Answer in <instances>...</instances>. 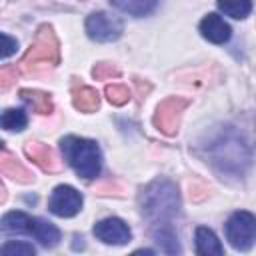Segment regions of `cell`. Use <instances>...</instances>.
I'll return each instance as SVG.
<instances>
[{
  "label": "cell",
  "instance_id": "1",
  "mask_svg": "<svg viewBox=\"0 0 256 256\" xmlns=\"http://www.w3.org/2000/svg\"><path fill=\"white\" fill-rule=\"evenodd\" d=\"M140 210L154 224L170 222L180 210V196L170 180H154L140 194Z\"/></svg>",
  "mask_w": 256,
  "mask_h": 256
},
{
  "label": "cell",
  "instance_id": "2",
  "mask_svg": "<svg viewBox=\"0 0 256 256\" xmlns=\"http://www.w3.org/2000/svg\"><path fill=\"white\" fill-rule=\"evenodd\" d=\"M60 148H62L64 160L74 168V172L78 176L90 180L100 174L102 156H100V148L94 140L66 136L60 140Z\"/></svg>",
  "mask_w": 256,
  "mask_h": 256
},
{
  "label": "cell",
  "instance_id": "3",
  "mask_svg": "<svg viewBox=\"0 0 256 256\" xmlns=\"http://www.w3.org/2000/svg\"><path fill=\"white\" fill-rule=\"evenodd\" d=\"M60 62V44L58 38L52 30V26L42 24L34 36V42L30 44L28 52L24 54V58L20 60V68L26 74L36 72V68L40 64H48V66H56Z\"/></svg>",
  "mask_w": 256,
  "mask_h": 256
},
{
  "label": "cell",
  "instance_id": "4",
  "mask_svg": "<svg viewBox=\"0 0 256 256\" xmlns=\"http://www.w3.org/2000/svg\"><path fill=\"white\" fill-rule=\"evenodd\" d=\"M226 238L236 250H250L256 242V216L252 212H234L226 222Z\"/></svg>",
  "mask_w": 256,
  "mask_h": 256
},
{
  "label": "cell",
  "instance_id": "5",
  "mask_svg": "<svg viewBox=\"0 0 256 256\" xmlns=\"http://www.w3.org/2000/svg\"><path fill=\"white\" fill-rule=\"evenodd\" d=\"M186 106H188V100L180 96H170L162 100L154 112V126L166 136H176L180 128V118Z\"/></svg>",
  "mask_w": 256,
  "mask_h": 256
},
{
  "label": "cell",
  "instance_id": "6",
  "mask_svg": "<svg viewBox=\"0 0 256 256\" xmlns=\"http://www.w3.org/2000/svg\"><path fill=\"white\" fill-rule=\"evenodd\" d=\"M86 32L96 42H112L122 34V22L106 12H92L86 18Z\"/></svg>",
  "mask_w": 256,
  "mask_h": 256
},
{
  "label": "cell",
  "instance_id": "7",
  "mask_svg": "<svg viewBox=\"0 0 256 256\" xmlns=\"http://www.w3.org/2000/svg\"><path fill=\"white\" fill-rule=\"evenodd\" d=\"M48 208L52 214H56L60 218H72L82 208V194L76 188L66 186V184L56 186L54 192L50 194Z\"/></svg>",
  "mask_w": 256,
  "mask_h": 256
},
{
  "label": "cell",
  "instance_id": "8",
  "mask_svg": "<svg viewBox=\"0 0 256 256\" xmlns=\"http://www.w3.org/2000/svg\"><path fill=\"white\" fill-rule=\"evenodd\" d=\"M94 236L98 240H102L104 244H116V246L126 244L132 238L130 228L120 218H104V220H100L94 226Z\"/></svg>",
  "mask_w": 256,
  "mask_h": 256
},
{
  "label": "cell",
  "instance_id": "9",
  "mask_svg": "<svg viewBox=\"0 0 256 256\" xmlns=\"http://www.w3.org/2000/svg\"><path fill=\"white\" fill-rule=\"evenodd\" d=\"M200 32L208 42L214 44H224L230 38V26L218 16V14H208L200 22Z\"/></svg>",
  "mask_w": 256,
  "mask_h": 256
},
{
  "label": "cell",
  "instance_id": "10",
  "mask_svg": "<svg viewBox=\"0 0 256 256\" xmlns=\"http://www.w3.org/2000/svg\"><path fill=\"white\" fill-rule=\"evenodd\" d=\"M24 154L36 162L44 172H54L58 170V162H56V156L52 152L50 146L42 144V142H26L24 144Z\"/></svg>",
  "mask_w": 256,
  "mask_h": 256
},
{
  "label": "cell",
  "instance_id": "11",
  "mask_svg": "<svg viewBox=\"0 0 256 256\" xmlns=\"http://www.w3.org/2000/svg\"><path fill=\"white\" fill-rule=\"evenodd\" d=\"M0 170H2L4 176L12 178V180H16V182H20V184H30V182H34V174H32L26 166H22L6 148H2V152H0Z\"/></svg>",
  "mask_w": 256,
  "mask_h": 256
},
{
  "label": "cell",
  "instance_id": "12",
  "mask_svg": "<svg viewBox=\"0 0 256 256\" xmlns=\"http://www.w3.org/2000/svg\"><path fill=\"white\" fill-rule=\"evenodd\" d=\"M34 222L36 218H30L24 212H8L2 218V230L4 234H34Z\"/></svg>",
  "mask_w": 256,
  "mask_h": 256
},
{
  "label": "cell",
  "instance_id": "13",
  "mask_svg": "<svg viewBox=\"0 0 256 256\" xmlns=\"http://www.w3.org/2000/svg\"><path fill=\"white\" fill-rule=\"evenodd\" d=\"M196 252L200 256H220L224 248L212 230L200 226L196 228Z\"/></svg>",
  "mask_w": 256,
  "mask_h": 256
},
{
  "label": "cell",
  "instance_id": "14",
  "mask_svg": "<svg viewBox=\"0 0 256 256\" xmlns=\"http://www.w3.org/2000/svg\"><path fill=\"white\" fill-rule=\"evenodd\" d=\"M72 104L80 112L90 114L100 106V96L90 86H76V88H72Z\"/></svg>",
  "mask_w": 256,
  "mask_h": 256
},
{
  "label": "cell",
  "instance_id": "15",
  "mask_svg": "<svg viewBox=\"0 0 256 256\" xmlns=\"http://www.w3.org/2000/svg\"><path fill=\"white\" fill-rule=\"evenodd\" d=\"M152 236H154V242L168 254H176L180 252V246H178V238H176V232L174 228L170 226V222H160L156 224V228L152 230Z\"/></svg>",
  "mask_w": 256,
  "mask_h": 256
},
{
  "label": "cell",
  "instance_id": "16",
  "mask_svg": "<svg viewBox=\"0 0 256 256\" xmlns=\"http://www.w3.org/2000/svg\"><path fill=\"white\" fill-rule=\"evenodd\" d=\"M20 98L34 108V112L38 114H50L54 110V104H52V98L50 94L42 92V90H30V88H22L20 90Z\"/></svg>",
  "mask_w": 256,
  "mask_h": 256
},
{
  "label": "cell",
  "instance_id": "17",
  "mask_svg": "<svg viewBox=\"0 0 256 256\" xmlns=\"http://www.w3.org/2000/svg\"><path fill=\"white\" fill-rule=\"evenodd\" d=\"M32 236H34L42 246H46V248L56 246L58 240H60L58 228H56L54 224L42 220V218H36V222H34V234H32Z\"/></svg>",
  "mask_w": 256,
  "mask_h": 256
},
{
  "label": "cell",
  "instance_id": "18",
  "mask_svg": "<svg viewBox=\"0 0 256 256\" xmlns=\"http://www.w3.org/2000/svg\"><path fill=\"white\" fill-rule=\"evenodd\" d=\"M158 0H112V6L132 16H146L156 8Z\"/></svg>",
  "mask_w": 256,
  "mask_h": 256
},
{
  "label": "cell",
  "instance_id": "19",
  "mask_svg": "<svg viewBox=\"0 0 256 256\" xmlns=\"http://www.w3.org/2000/svg\"><path fill=\"white\" fill-rule=\"evenodd\" d=\"M218 8L226 16L242 20L252 12V0H218Z\"/></svg>",
  "mask_w": 256,
  "mask_h": 256
},
{
  "label": "cell",
  "instance_id": "20",
  "mask_svg": "<svg viewBox=\"0 0 256 256\" xmlns=\"http://www.w3.org/2000/svg\"><path fill=\"white\" fill-rule=\"evenodd\" d=\"M0 122H2V128H4V130H16V132H20V130L26 128L28 118H26V114H24L22 110H18V108H8V110H4Z\"/></svg>",
  "mask_w": 256,
  "mask_h": 256
},
{
  "label": "cell",
  "instance_id": "21",
  "mask_svg": "<svg viewBox=\"0 0 256 256\" xmlns=\"http://www.w3.org/2000/svg\"><path fill=\"white\" fill-rule=\"evenodd\" d=\"M106 98L114 106H124L130 100V90L122 84H108L106 86Z\"/></svg>",
  "mask_w": 256,
  "mask_h": 256
},
{
  "label": "cell",
  "instance_id": "22",
  "mask_svg": "<svg viewBox=\"0 0 256 256\" xmlns=\"http://www.w3.org/2000/svg\"><path fill=\"white\" fill-rule=\"evenodd\" d=\"M92 76L96 80H108V78H118L120 76V68L112 62H98L92 68Z\"/></svg>",
  "mask_w": 256,
  "mask_h": 256
},
{
  "label": "cell",
  "instance_id": "23",
  "mask_svg": "<svg viewBox=\"0 0 256 256\" xmlns=\"http://www.w3.org/2000/svg\"><path fill=\"white\" fill-rule=\"evenodd\" d=\"M34 246L26 242H8L2 246L4 256H34Z\"/></svg>",
  "mask_w": 256,
  "mask_h": 256
},
{
  "label": "cell",
  "instance_id": "24",
  "mask_svg": "<svg viewBox=\"0 0 256 256\" xmlns=\"http://www.w3.org/2000/svg\"><path fill=\"white\" fill-rule=\"evenodd\" d=\"M16 80V68L14 66H2L0 68V86L6 90Z\"/></svg>",
  "mask_w": 256,
  "mask_h": 256
},
{
  "label": "cell",
  "instance_id": "25",
  "mask_svg": "<svg viewBox=\"0 0 256 256\" xmlns=\"http://www.w3.org/2000/svg\"><path fill=\"white\" fill-rule=\"evenodd\" d=\"M18 48V42L14 38H10L8 34H2V58H8L16 52Z\"/></svg>",
  "mask_w": 256,
  "mask_h": 256
},
{
  "label": "cell",
  "instance_id": "26",
  "mask_svg": "<svg viewBox=\"0 0 256 256\" xmlns=\"http://www.w3.org/2000/svg\"><path fill=\"white\" fill-rule=\"evenodd\" d=\"M114 188H116V186L110 184V182H108V184H102V186H98V194H116V192H112Z\"/></svg>",
  "mask_w": 256,
  "mask_h": 256
}]
</instances>
